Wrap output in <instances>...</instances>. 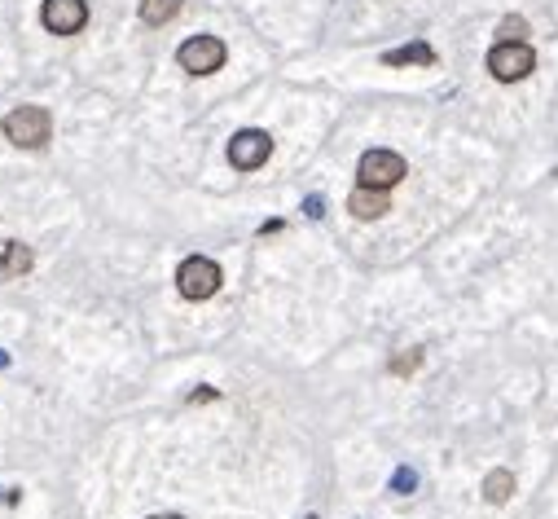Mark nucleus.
I'll return each mask as SVG.
<instances>
[{
  "instance_id": "2eb2a0df",
  "label": "nucleus",
  "mask_w": 558,
  "mask_h": 519,
  "mask_svg": "<svg viewBox=\"0 0 558 519\" xmlns=\"http://www.w3.org/2000/svg\"><path fill=\"white\" fill-rule=\"evenodd\" d=\"M304 216H308V220H321V216H326V198H321V194H308V198H304Z\"/></svg>"
},
{
  "instance_id": "39448f33",
  "label": "nucleus",
  "mask_w": 558,
  "mask_h": 519,
  "mask_svg": "<svg viewBox=\"0 0 558 519\" xmlns=\"http://www.w3.org/2000/svg\"><path fill=\"white\" fill-rule=\"evenodd\" d=\"M356 176H361V185H370V190H392V185H400L409 176V168L396 150H365Z\"/></svg>"
},
{
  "instance_id": "aec40b11",
  "label": "nucleus",
  "mask_w": 558,
  "mask_h": 519,
  "mask_svg": "<svg viewBox=\"0 0 558 519\" xmlns=\"http://www.w3.org/2000/svg\"><path fill=\"white\" fill-rule=\"evenodd\" d=\"M308 519H317V515H308Z\"/></svg>"
},
{
  "instance_id": "f8f14e48",
  "label": "nucleus",
  "mask_w": 558,
  "mask_h": 519,
  "mask_svg": "<svg viewBox=\"0 0 558 519\" xmlns=\"http://www.w3.org/2000/svg\"><path fill=\"white\" fill-rule=\"evenodd\" d=\"M181 14V0H141V18L150 22V27H163V22H172Z\"/></svg>"
},
{
  "instance_id": "7ed1b4c3",
  "label": "nucleus",
  "mask_w": 558,
  "mask_h": 519,
  "mask_svg": "<svg viewBox=\"0 0 558 519\" xmlns=\"http://www.w3.org/2000/svg\"><path fill=\"white\" fill-rule=\"evenodd\" d=\"M220 264L216 260H207V256H189L181 260V269H176V291L185 295V300H211V295L220 291Z\"/></svg>"
},
{
  "instance_id": "f03ea898",
  "label": "nucleus",
  "mask_w": 558,
  "mask_h": 519,
  "mask_svg": "<svg viewBox=\"0 0 558 519\" xmlns=\"http://www.w3.org/2000/svg\"><path fill=\"white\" fill-rule=\"evenodd\" d=\"M488 71H493V80H501V84H519L537 71V53H532L528 40H497L493 49H488Z\"/></svg>"
},
{
  "instance_id": "4468645a",
  "label": "nucleus",
  "mask_w": 558,
  "mask_h": 519,
  "mask_svg": "<svg viewBox=\"0 0 558 519\" xmlns=\"http://www.w3.org/2000/svg\"><path fill=\"white\" fill-rule=\"evenodd\" d=\"M414 489H418V476L409 467H400L392 476V493H414Z\"/></svg>"
},
{
  "instance_id": "0eeeda50",
  "label": "nucleus",
  "mask_w": 558,
  "mask_h": 519,
  "mask_svg": "<svg viewBox=\"0 0 558 519\" xmlns=\"http://www.w3.org/2000/svg\"><path fill=\"white\" fill-rule=\"evenodd\" d=\"M40 22L53 36H75L88 27V0H44Z\"/></svg>"
},
{
  "instance_id": "9b49d317",
  "label": "nucleus",
  "mask_w": 558,
  "mask_h": 519,
  "mask_svg": "<svg viewBox=\"0 0 558 519\" xmlns=\"http://www.w3.org/2000/svg\"><path fill=\"white\" fill-rule=\"evenodd\" d=\"M515 493V476H510L506 467H497V471H488L484 476V502H493V506H501Z\"/></svg>"
},
{
  "instance_id": "1a4fd4ad",
  "label": "nucleus",
  "mask_w": 558,
  "mask_h": 519,
  "mask_svg": "<svg viewBox=\"0 0 558 519\" xmlns=\"http://www.w3.org/2000/svg\"><path fill=\"white\" fill-rule=\"evenodd\" d=\"M31 264H36V256H31L27 242H18V238H5V242H0V282L22 278Z\"/></svg>"
},
{
  "instance_id": "6ab92c4d",
  "label": "nucleus",
  "mask_w": 558,
  "mask_h": 519,
  "mask_svg": "<svg viewBox=\"0 0 558 519\" xmlns=\"http://www.w3.org/2000/svg\"><path fill=\"white\" fill-rule=\"evenodd\" d=\"M154 519H181V515H154Z\"/></svg>"
},
{
  "instance_id": "a211bd4d",
  "label": "nucleus",
  "mask_w": 558,
  "mask_h": 519,
  "mask_svg": "<svg viewBox=\"0 0 558 519\" xmlns=\"http://www.w3.org/2000/svg\"><path fill=\"white\" fill-rule=\"evenodd\" d=\"M9 366V357H5V348H0V370H5Z\"/></svg>"
},
{
  "instance_id": "423d86ee",
  "label": "nucleus",
  "mask_w": 558,
  "mask_h": 519,
  "mask_svg": "<svg viewBox=\"0 0 558 519\" xmlns=\"http://www.w3.org/2000/svg\"><path fill=\"white\" fill-rule=\"evenodd\" d=\"M269 154H273V137L264 128H242V132H233V141H229V163L238 172H255V168H264L269 163Z\"/></svg>"
},
{
  "instance_id": "dca6fc26",
  "label": "nucleus",
  "mask_w": 558,
  "mask_h": 519,
  "mask_svg": "<svg viewBox=\"0 0 558 519\" xmlns=\"http://www.w3.org/2000/svg\"><path fill=\"white\" fill-rule=\"evenodd\" d=\"M523 31H528V22H523V18H506V22H501V40H519Z\"/></svg>"
},
{
  "instance_id": "f3484780",
  "label": "nucleus",
  "mask_w": 558,
  "mask_h": 519,
  "mask_svg": "<svg viewBox=\"0 0 558 519\" xmlns=\"http://www.w3.org/2000/svg\"><path fill=\"white\" fill-rule=\"evenodd\" d=\"M216 388H198V392H189V405H203V401H216Z\"/></svg>"
},
{
  "instance_id": "ddd939ff",
  "label": "nucleus",
  "mask_w": 558,
  "mask_h": 519,
  "mask_svg": "<svg viewBox=\"0 0 558 519\" xmlns=\"http://www.w3.org/2000/svg\"><path fill=\"white\" fill-rule=\"evenodd\" d=\"M422 366V348H409V352H400V357L392 361V374H414Z\"/></svg>"
},
{
  "instance_id": "9d476101",
  "label": "nucleus",
  "mask_w": 558,
  "mask_h": 519,
  "mask_svg": "<svg viewBox=\"0 0 558 519\" xmlns=\"http://www.w3.org/2000/svg\"><path fill=\"white\" fill-rule=\"evenodd\" d=\"M383 62L387 66H435V49L427 40H414V44H400V49H387Z\"/></svg>"
},
{
  "instance_id": "20e7f679",
  "label": "nucleus",
  "mask_w": 558,
  "mask_h": 519,
  "mask_svg": "<svg viewBox=\"0 0 558 519\" xmlns=\"http://www.w3.org/2000/svg\"><path fill=\"white\" fill-rule=\"evenodd\" d=\"M229 49L220 36H189L181 49H176V62H181V71L189 75H216L220 66H225Z\"/></svg>"
},
{
  "instance_id": "6e6552de",
  "label": "nucleus",
  "mask_w": 558,
  "mask_h": 519,
  "mask_svg": "<svg viewBox=\"0 0 558 519\" xmlns=\"http://www.w3.org/2000/svg\"><path fill=\"white\" fill-rule=\"evenodd\" d=\"M348 212L356 220H378L392 212V198H387V190H370V185H356L352 198H348Z\"/></svg>"
},
{
  "instance_id": "f257e3e1",
  "label": "nucleus",
  "mask_w": 558,
  "mask_h": 519,
  "mask_svg": "<svg viewBox=\"0 0 558 519\" xmlns=\"http://www.w3.org/2000/svg\"><path fill=\"white\" fill-rule=\"evenodd\" d=\"M0 128H5V137L14 141L18 150H40L44 141L53 137V115L44 106H14Z\"/></svg>"
}]
</instances>
